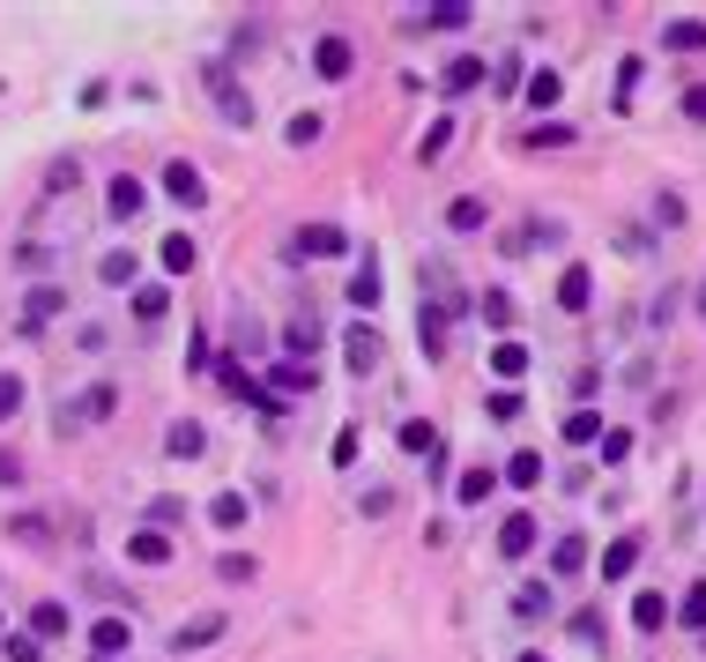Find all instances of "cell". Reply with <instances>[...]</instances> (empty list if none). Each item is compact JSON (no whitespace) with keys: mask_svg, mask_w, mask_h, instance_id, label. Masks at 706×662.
<instances>
[{"mask_svg":"<svg viewBox=\"0 0 706 662\" xmlns=\"http://www.w3.org/2000/svg\"><path fill=\"white\" fill-rule=\"evenodd\" d=\"M23 402H30L23 372H0V424H16V418H23Z\"/></svg>","mask_w":706,"mask_h":662,"instance_id":"obj_39","label":"cell"},{"mask_svg":"<svg viewBox=\"0 0 706 662\" xmlns=\"http://www.w3.org/2000/svg\"><path fill=\"white\" fill-rule=\"evenodd\" d=\"M350 253V231L342 223H297L283 239V261H342Z\"/></svg>","mask_w":706,"mask_h":662,"instance_id":"obj_2","label":"cell"},{"mask_svg":"<svg viewBox=\"0 0 706 662\" xmlns=\"http://www.w3.org/2000/svg\"><path fill=\"white\" fill-rule=\"evenodd\" d=\"M394 440H402V454H432V447H438V424H432V418H402V432H394Z\"/></svg>","mask_w":706,"mask_h":662,"instance_id":"obj_34","label":"cell"},{"mask_svg":"<svg viewBox=\"0 0 706 662\" xmlns=\"http://www.w3.org/2000/svg\"><path fill=\"white\" fill-rule=\"evenodd\" d=\"M68 633H74L68 603H30V640H68Z\"/></svg>","mask_w":706,"mask_h":662,"instance_id":"obj_18","label":"cell"},{"mask_svg":"<svg viewBox=\"0 0 706 662\" xmlns=\"http://www.w3.org/2000/svg\"><path fill=\"white\" fill-rule=\"evenodd\" d=\"M491 418H498V424H513V418H521V394H506V388H498V394H491Z\"/></svg>","mask_w":706,"mask_h":662,"instance_id":"obj_55","label":"cell"},{"mask_svg":"<svg viewBox=\"0 0 706 662\" xmlns=\"http://www.w3.org/2000/svg\"><path fill=\"white\" fill-rule=\"evenodd\" d=\"M558 239H565V223L528 217V223H513V231H506V253H528V245H558Z\"/></svg>","mask_w":706,"mask_h":662,"instance_id":"obj_24","label":"cell"},{"mask_svg":"<svg viewBox=\"0 0 706 662\" xmlns=\"http://www.w3.org/2000/svg\"><path fill=\"white\" fill-rule=\"evenodd\" d=\"M164 313H171V291H164V283H134V320H142V328H157Z\"/></svg>","mask_w":706,"mask_h":662,"instance_id":"obj_31","label":"cell"},{"mask_svg":"<svg viewBox=\"0 0 706 662\" xmlns=\"http://www.w3.org/2000/svg\"><path fill=\"white\" fill-rule=\"evenodd\" d=\"M468 16H476L468 0H432V8H416V23H424V30H468Z\"/></svg>","mask_w":706,"mask_h":662,"instance_id":"obj_25","label":"cell"},{"mask_svg":"<svg viewBox=\"0 0 706 662\" xmlns=\"http://www.w3.org/2000/svg\"><path fill=\"white\" fill-rule=\"evenodd\" d=\"M669 625V603H662V589H639L633 595V633H662Z\"/></svg>","mask_w":706,"mask_h":662,"instance_id":"obj_29","label":"cell"},{"mask_svg":"<svg viewBox=\"0 0 706 662\" xmlns=\"http://www.w3.org/2000/svg\"><path fill=\"white\" fill-rule=\"evenodd\" d=\"M0 633H8V611H0Z\"/></svg>","mask_w":706,"mask_h":662,"instance_id":"obj_60","label":"cell"},{"mask_svg":"<svg viewBox=\"0 0 706 662\" xmlns=\"http://www.w3.org/2000/svg\"><path fill=\"white\" fill-rule=\"evenodd\" d=\"M269 380H275L283 394H313V388H320V372H313V365H297V358H275Z\"/></svg>","mask_w":706,"mask_h":662,"instance_id":"obj_28","label":"cell"},{"mask_svg":"<svg viewBox=\"0 0 706 662\" xmlns=\"http://www.w3.org/2000/svg\"><path fill=\"white\" fill-rule=\"evenodd\" d=\"M127 559L157 573V565H171V536L164 529H134V536H127Z\"/></svg>","mask_w":706,"mask_h":662,"instance_id":"obj_19","label":"cell"},{"mask_svg":"<svg viewBox=\"0 0 706 662\" xmlns=\"http://www.w3.org/2000/svg\"><path fill=\"white\" fill-rule=\"evenodd\" d=\"M98 283H104V291H134V283H142V253H127V245H120V253H104Z\"/></svg>","mask_w":706,"mask_h":662,"instance_id":"obj_15","label":"cell"},{"mask_svg":"<svg viewBox=\"0 0 706 662\" xmlns=\"http://www.w3.org/2000/svg\"><path fill=\"white\" fill-rule=\"evenodd\" d=\"M201 82H209V98H216V112H223L231 127H253V98H245V90H239V82H231V74L216 68V60L201 68Z\"/></svg>","mask_w":706,"mask_h":662,"instance_id":"obj_6","label":"cell"},{"mask_svg":"<svg viewBox=\"0 0 706 662\" xmlns=\"http://www.w3.org/2000/svg\"><path fill=\"white\" fill-rule=\"evenodd\" d=\"M127 648H134V618H120V611H104L98 625H90V655H104V662H120Z\"/></svg>","mask_w":706,"mask_h":662,"instance_id":"obj_12","label":"cell"},{"mask_svg":"<svg viewBox=\"0 0 706 662\" xmlns=\"http://www.w3.org/2000/svg\"><path fill=\"white\" fill-rule=\"evenodd\" d=\"M491 491H498V469L476 462V469H462V477H454V506H484Z\"/></svg>","mask_w":706,"mask_h":662,"instance_id":"obj_21","label":"cell"},{"mask_svg":"<svg viewBox=\"0 0 706 662\" xmlns=\"http://www.w3.org/2000/svg\"><path fill=\"white\" fill-rule=\"evenodd\" d=\"M164 201H179V209L194 217L201 201H209V179H201V164H186V157H171V164H164Z\"/></svg>","mask_w":706,"mask_h":662,"instance_id":"obj_7","label":"cell"},{"mask_svg":"<svg viewBox=\"0 0 706 662\" xmlns=\"http://www.w3.org/2000/svg\"><path fill=\"white\" fill-rule=\"evenodd\" d=\"M639 565V536H609V551H603V581H625Z\"/></svg>","mask_w":706,"mask_h":662,"instance_id":"obj_30","label":"cell"},{"mask_svg":"<svg viewBox=\"0 0 706 662\" xmlns=\"http://www.w3.org/2000/svg\"><path fill=\"white\" fill-rule=\"evenodd\" d=\"M513 662H551V655H513Z\"/></svg>","mask_w":706,"mask_h":662,"instance_id":"obj_59","label":"cell"},{"mask_svg":"<svg viewBox=\"0 0 706 662\" xmlns=\"http://www.w3.org/2000/svg\"><path fill=\"white\" fill-rule=\"evenodd\" d=\"M342 365L357 372V380H372V372L387 365V343H380V328H372V320H357V328L342 335Z\"/></svg>","mask_w":706,"mask_h":662,"instance_id":"obj_3","label":"cell"},{"mask_svg":"<svg viewBox=\"0 0 706 662\" xmlns=\"http://www.w3.org/2000/svg\"><path fill=\"white\" fill-rule=\"evenodd\" d=\"M164 454L171 462H201V454H209V424H194V418L164 424Z\"/></svg>","mask_w":706,"mask_h":662,"instance_id":"obj_13","label":"cell"},{"mask_svg":"<svg viewBox=\"0 0 706 662\" xmlns=\"http://www.w3.org/2000/svg\"><path fill=\"white\" fill-rule=\"evenodd\" d=\"M350 68H357V46H350L342 30H327V38L313 46V74L320 82H350Z\"/></svg>","mask_w":706,"mask_h":662,"instance_id":"obj_11","label":"cell"},{"mask_svg":"<svg viewBox=\"0 0 706 662\" xmlns=\"http://www.w3.org/2000/svg\"><path fill=\"white\" fill-rule=\"evenodd\" d=\"M558 611V589H551V581H521V589H513V618H551Z\"/></svg>","mask_w":706,"mask_h":662,"instance_id":"obj_22","label":"cell"},{"mask_svg":"<svg viewBox=\"0 0 706 662\" xmlns=\"http://www.w3.org/2000/svg\"><path fill=\"white\" fill-rule=\"evenodd\" d=\"M216 573H223V581H253V573H261V565L245 559V551H223V559H216Z\"/></svg>","mask_w":706,"mask_h":662,"instance_id":"obj_52","label":"cell"},{"mask_svg":"<svg viewBox=\"0 0 706 662\" xmlns=\"http://www.w3.org/2000/svg\"><path fill=\"white\" fill-rule=\"evenodd\" d=\"M662 52H706V23L692 16V23H669L662 30Z\"/></svg>","mask_w":706,"mask_h":662,"instance_id":"obj_36","label":"cell"},{"mask_svg":"<svg viewBox=\"0 0 706 662\" xmlns=\"http://www.w3.org/2000/svg\"><path fill=\"white\" fill-rule=\"evenodd\" d=\"M506 484H513V491H536V484H543V454H536V447H521V454L506 462Z\"/></svg>","mask_w":706,"mask_h":662,"instance_id":"obj_33","label":"cell"},{"mask_svg":"<svg viewBox=\"0 0 706 662\" xmlns=\"http://www.w3.org/2000/svg\"><path fill=\"white\" fill-rule=\"evenodd\" d=\"M112 410H120V380H90V388L74 394V402H60V410H52V432H60V440H74V432L104 424Z\"/></svg>","mask_w":706,"mask_h":662,"instance_id":"obj_1","label":"cell"},{"mask_svg":"<svg viewBox=\"0 0 706 662\" xmlns=\"http://www.w3.org/2000/svg\"><path fill=\"white\" fill-rule=\"evenodd\" d=\"M446 149H454V120H432V127H424V142H416V164H438Z\"/></svg>","mask_w":706,"mask_h":662,"instance_id":"obj_37","label":"cell"},{"mask_svg":"<svg viewBox=\"0 0 706 662\" xmlns=\"http://www.w3.org/2000/svg\"><path fill=\"white\" fill-rule=\"evenodd\" d=\"M476 82H484V60H476V52H454V60L438 68V90H446V98H462V90H476Z\"/></svg>","mask_w":706,"mask_h":662,"instance_id":"obj_17","label":"cell"},{"mask_svg":"<svg viewBox=\"0 0 706 662\" xmlns=\"http://www.w3.org/2000/svg\"><path fill=\"white\" fill-rule=\"evenodd\" d=\"M536 543H543V529H536V514H528V506H513V514L498 521V559L521 565L528 551H536Z\"/></svg>","mask_w":706,"mask_h":662,"instance_id":"obj_9","label":"cell"},{"mask_svg":"<svg viewBox=\"0 0 706 662\" xmlns=\"http://www.w3.org/2000/svg\"><path fill=\"white\" fill-rule=\"evenodd\" d=\"M573 640H581V648H603V618H595V611H573Z\"/></svg>","mask_w":706,"mask_h":662,"instance_id":"obj_53","label":"cell"},{"mask_svg":"<svg viewBox=\"0 0 706 662\" xmlns=\"http://www.w3.org/2000/svg\"><path fill=\"white\" fill-rule=\"evenodd\" d=\"M46 187H52V194H74V187H82V164H74V157H52Z\"/></svg>","mask_w":706,"mask_h":662,"instance_id":"obj_47","label":"cell"},{"mask_svg":"<svg viewBox=\"0 0 706 662\" xmlns=\"http://www.w3.org/2000/svg\"><path fill=\"white\" fill-rule=\"evenodd\" d=\"M0 529H8V543H23V551H38V559L60 551V521H52V514H8Z\"/></svg>","mask_w":706,"mask_h":662,"instance_id":"obj_5","label":"cell"},{"mask_svg":"<svg viewBox=\"0 0 706 662\" xmlns=\"http://www.w3.org/2000/svg\"><path fill=\"white\" fill-rule=\"evenodd\" d=\"M692 305H699V320H706V275H699V291H692Z\"/></svg>","mask_w":706,"mask_h":662,"instance_id":"obj_58","label":"cell"},{"mask_svg":"<svg viewBox=\"0 0 706 662\" xmlns=\"http://www.w3.org/2000/svg\"><path fill=\"white\" fill-rule=\"evenodd\" d=\"M491 372H498V380H521V372H528V350H521V343H498V350H491Z\"/></svg>","mask_w":706,"mask_h":662,"instance_id":"obj_44","label":"cell"},{"mask_svg":"<svg viewBox=\"0 0 706 662\" xmlns=\"http://www.w3.org/2000/svg\"><path fill=\"white\" fill-rule=\"evenodd\" d=\"M573 142H581L573 120H536V134H528V149H573Z\"/></svg>","mask_w":706,"mask_h":662,"instance_id":"obj_35","label":"cell"},{"mask_svg":"<svg viewBox=\"0 0 706 662\" xmlns=\"http://www.w3.org/2000/svg\"><path fill=\"white\" fill-rule=\"evenodd\" d=\"M16 269H23V275H46V269H52V245L23 239V245H16Z\"/></svg>","mask_w":706,"mask_h":662,"instance_id":"obj_48","label":"cell"},{"mask_svg":"<svg viewBox=\"0 0 706 662\" xmlns=\"http://www.w3.org/2000/svg\"><path fill=\"white\" fill-rule=\"evenodd\" d=\"M684 120L706 127V82H692V90H684Z\"/></svg>","mask_w":706,"mask_h":662,"instance_id":"obj_56","label":"cell"},{"mask_svg":"<svg viewBox=\"0 0 706 662\" xmlns=\"http://www.w3.org/2000/svg\"><path fill=\"white\" fill-rule=\"evenodd\" d=\"M194 261H201V245L186 239V231H171V239L157 245V269L164 275H194Z\"/></svg>","mask_w":706,"mask_h":662,"instance_id":"obj_20","label":"cell"},{"mask_svg":"<svg viewBox=\"0 0 706 662\" xmlns=\"http://www.w3.org/2000/svg\"><path fill=\"white\" fill-rule=\"evenodd\" d=\"M380 291H387V283H380V261H357V269H350V305H357V313H380Z\"/></svg>","mask_w":706,"mask_h":662,"instance_id":"obj_16","label":"cell"},{"mask_svg":"<svg viewBox=\"0 0 706 662\" xmlns=\"http://www.w3.org/2000/svg\"><path fill=\"white\" fill-rule=\"evenodd\" d=\"M320 343H327V328H320L313 313H291V320H283V350H291L297 365H313V350H320Z\"/></svg>","mask_w":706,"mask_h":662,"instance_id":"obj_14","label":"cell"},{"mask_svg":"<svg viewBox=\"0 0 706 662\" xmlns=\"http://www.w3.org/2000/svg\"><path fill=\"white\" fill-rule=\"evenodd\" d=\"M581 565H587V536H558V543H551V573H558V581H573Z\"/></svg>","mask_w":706,"mask_h":662,"instance_id":"obj_32","label":"cell"},{"mask_svg":"<svg viewBox=\"0 0 706 662\" xmlns=\"http://www.w3.org/2000/svg\"><path fill=\"white\" fill-rule=\"evenodd\" d=\"M446 305H424V313H416V343H424V358H446Z\"/></svg>","mask_w":706,"mask_h":662,"instance_id":"obj_26","label":"cell"},{"mask_svg":"<svg viewBox=\"0 0 706 662\" xmlns=\"http://www.w3.org/2000/svg\"><path fill=\"white\" fill-rule=\"evenodd\" d=\"M142 209H149V187H142L134 172H112V179H104V217H112V223H134Z\"/></svg>","mask_w":706,"mask_h":662,"instance_id":"obj_8","label":"cell"},{"mask_svg":"<svg viewBox=\"0 0 706 662\" xmlns=\"http://www.w3.org/2000/svg\"><path fill=\"white\" fill-rule=\"evenodd\" d=\"M476 313H484V328H513V298L506 291H484V298H476Z\"/></svg>","mask_w":706,"mask_h":662,"instance_id":"obj_46","label":"cell"},{"mask_svg":"<svg viewBox=\"0 0 706 662\" xmlns=\"http://www.w3.org/2000/svg\"><path fill=\"white\" fill-rule=\"evenodd\" d=\"M357 514H365V521H387V514H394V484H365V491H357Z\"/></svg>","mask_w":706,"mask_h":662,"instance_id":"obj_43","label":"cell"},{"mask_svg":"<svg viewBox=\"0 0 706 662\" xmlns=\"http://www.w3.org/2000/svg\"><path fill=\"white\" fill-rule=\"evenodd\" d=\"M655 223H662V231H684V201L677 194H655Z\"/></svg>","mask_w":706,"mask_h":662,"instance_id":"obj_54","label":"cell"},{"mask_svg":"<svg viewBox=\"0 0 706 662\" xmlns=\"http://www.w3.org/2000/svg\"><path fill=\"white\" fill-rule=\"evenodd\" d=\"M684 625H692V633H706V581H692V589H684Z\"/></svg>","mask_w":706,"mask_h":662,"instance_id":"obj_49","label":"cell"},{"mask_svg":"<svg viewBox=\"0 0 706 662\" xmlns=\"http://www.w3.org/2000/svg\"><path fill=\"white\" fill-rule=\"evenodd\" d=\"M60 313H68V283H30L16 320H23V335H38V328H52Z\"/></svg>","mask_w":706,"mask_h":662,"instance_id":"obj_4","label":"cell"},{"mask_svg":"<svg viewBox=\"0 0 706 662\" xmlns=\"http://www.w3.org/2000/svg\"><path fill=\"white\" fill-rule=\"evenodd\" d=\"M0 484H23V462L16 454H0Z\"/></svg>","mask_w":706,"mask_h":662,"instance_id":"obj_57","label":"cell"},{"mask_svg":"<svg viewBox=\"0 0 706 662\" xmlns=\"http://www.w3.org/2000/svg\"><path fill=\"white\" fill-rule=\"evenodd\" d=\"M587 298H595V275L573 261V269L558 275V305H565V313H587Z\"/></svg>","mask_w":706,"mask_h":662,"instance_id":"obj_27","label":"cell"},{"mask_svg":"<svg viewBox=\"0 0 706 662\" xmlns=\"http://www.w3.org/2000/svg\"><path fill=\"white\" fill-rule=\"evenodd\" d=\"M558 98H565V74H558V68H536V82H528V104H536V112H551Z\"/></svg>","mask_w":706,"mask_h":662,"instance_id":"obj_40","label":"cell"},{"mask_svg":"<svg viewBox=\"0 0 706 662\" xmlns=\"http://www.w3.org/2000/svg\"><path fill=\"white\" fill-rule=\"evenodd\" d=\"M0 655H8V662H46V640H30V633H0Z\"/></svg>","mask_w":706,"mask_h":662,"instance_id":"obj_45","label":"cell"},{"mask_svg":"<svg viewBox=\"0 0 706 662\" xmlns=\"http://www.w3.org/2000/svg\"><path fill=\"white\" fill-rule=\"evenodd\" d=\"M223 625H231L223 611H201L194 625H171L164 648H171V655H201V648H216V640H223Z\"/></svg>","mask_w":706,"mask_h":662,"instance_id":"obj_10","label":"cell"},{"mask_svg":"<svg viewBox=\"0 0 706 662\" xmlns=\"http://www.w3.org/2000/svg\"><path fill=\"white\" fill-rule=\"evenodd\" d=\"M179 521H186V506H179V499H157V506H149V529H164V536L179 529Z\"/></svg>","mask_w":706,"mask_h":662,"instance_id":"obj_51","label":"cell"},{"mask_svg":"<svg viewBox=\"0 0 706 662\" xmlns=\"http://www.w3.org/2000/svg\"><path fill=\"white\" fill-rule=\"evenodd\" d=\"M209 521H216V529H245V491H216V499H209Z\"/></svg>","mask_w":706,"mask_h":662,"instance_id":"obj_38","label":"cell"},{"mask_svg":"<svg viewBox=\"0 0 706 662\" xmlns=\"http://www.w3.org/2000/svg\"><path fill=\"white\" fill-rule=\"evenodd\" d=\"M320 134H327V120H320V112H291V127H283V142H291V149H313Z\"/></svg>","mask_w":706,"mask_h":662,"instance_id":"obj_41","label":"cell"},{"mask_svg":"<svg viewBox=\"0 0 706 662\" xmlns=\"http://www.w3.org/2000/svg\"><path fill=\"white\" fill-rule=\"evenodd\" d=\"M90 662H104V655H90Z\"/></svg>","mask_w":706,"mask_h":662,"instance_id":"obj_61","label":"cell"},{"mask_svg":"<svg viewBox=\"0 0 706 662\" xmlns=\"http://www.w3.org/2000/svg\"><path fill=\"white\" fill-rule=\"evenodd\" d=\"M327 462H335V469H350V462H357V424H342V432H335V447H327Z\"/></svg>","mask_w":706,"mask_h":662,"instance_id":"obj_50","label":"cell"},{"mask_svg":"<svg viewBox=\"0 0 706 662\" xmlns=\"http://www.w3.org/2000/svg\"><path fill=\"white\" fill-rule=\"evenodd\" d=\"M484 223H491L484 194H454V201H446V231H484Z\"/></svg>","mask_w":706,"mask_h":662,"instance_id":"obj_23","label":"cell"},{"mask_svg":"<svg viewBox=\"0 0 706 662\" xmlns=\"http://www.w3.org/2000/svg\"><path fill=\"white\" fill-rule=\"evenodd\" d=\"M603 440V418H595V410H573V418H565V447H595Z\"/></svg>","mask_w":706,"mask_h":662,"instance_id":"obj_42","label":"cell"}]
</instances>
